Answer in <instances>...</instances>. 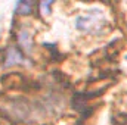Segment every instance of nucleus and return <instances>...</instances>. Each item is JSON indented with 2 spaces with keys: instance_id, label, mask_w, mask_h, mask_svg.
<instances>
[{
  "instance_id": "obj_1",
  "label": "nucleus",
  "mask_w": 127,
  "mask_h": 125,
  "mask_svg": "<svg viewBox=\"0 0 127 125\" xmlns=\"http://www.w3.org/2000/svg\"><path fill=\"white\" fill-rule=\"evenodd\" d=\"M16 63H24V58L21 52L16 47H9L6 52V65H16Z\"/></svg>"
},
{
  "instance_id": "obj_2",
  "label": "nucleus",
  "mask_w": 127,
  "mask_h": 125,
  "mask_svg": "<svg viewBox=\"0 0 127 125\" xmlns=\"http://www.w3.org/2000/svg\"><path fill=\"white\" fill-rule=\"evenodd\" d=\"M28 35H30V34H28L27 31H22V32H21V35H19V41L25 46V49H27V50H30V49H31V38H30Z\"/></svg>"
},
{
  "instance_id": "obj_3",
  "label": "nucleus",
  "mask_w": 127,
  "mask_h": 125,
  "mask_svg": "<svg viewBox=\"0 0 127 125\" xmlns=\"http://www.w3.org/2000/svg\"><path fill=\"white\" fill-rule=\"evenodd\" d=\"M18 12L19 13H28L31 10V4L30 3H18Z\"/></svg>"
}]
</instances>
